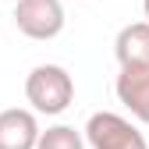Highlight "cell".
I'll list each match as a JSON object with an SVG mask.
<instances>
[{
  "label": "cell",
  "mask_w": 149,
  "mask_h": 149,
  "mask_svg": "<svg viewBox=\"0 0 149 149\" xmlns=\"http://www.w3.org/2000/svg\"><path fill=\"white\" fill-rule=\"evenodd\" d=\"M25 100L36 114L57 117L74 100V78L64 64H36L25 78Z\"/></svg>",
  "instance_id": "6da1fadb"
},
{
  "label": "cell",
  "mask_w": 149,
  "mask_h": 149,
  "mask_svg": "<svg viewBox=\"0 0 149 149\" xmlns=\"http://www.w3.org/2000/svg\"><path fill=\"white\" fill-rule=\"evenodd\" d=\"M85 142L92 149H149L146 135L114 110H96L85 121Z\"/></svg>",
  "instance_id": "7a4b0ae2"
},
{
  "label": "cell",
  "mask_w": 149,
  "mask_h": 149,
  "mask_svg": "<svg viewBox=\"0 0 149 149\" xmlns=\"http://www.w3.org/2000/svg\"><path fill=\"white\" fill-rule=\"evenodd\" d=\"M14 25L22 36L29 39H57L68 25V14H64V4L61 0H18L14 4Z\"/></svg>",
  "instance_id": "3957f363"
},
{
  "label": "cell",
  "mask_w": 149,
  "mask_h": 149,
  "mask_svg": "<svg viewBox=\"0 0 149 149\" xmlns=\"http://www.w3.org/2000/svg\"><path fill=\"white\" fill-rule=\"evenodd\" d=\"M114 92L121 107L132 114L135 121L149 124V64H135V68H121Z\"/></svg>",
  "instance_id": "277c9868"
},
{
  "label": "cell",
  "mask_w": 149,
  "mask_h": 149,
  "mask_svg": "<svg viewBox=\"0 0 149 149\" xmlns=\"http://www.w3.org/2000/svg\"><path fill=\"white\" fill-rule=\"evenodd\" d=\"M39 121L36 110L7 107L0 110V149H36L39 146Z\"/></svg>",
  "instance_id": "5b68a950"
},
{
  "label": "cell",
  "mask_w": 149,
  "mask_h": 149,
  "mask_svg": "<svg viewBox=\"0 0 149 149\" xmlns=\"http://www.w3.org/2000/svg\"><path fill=\"white\" fill-rule=\"evenodd\" d=\"M114 57L121 68L149 64V22H132L117 32L114 39Z\"/></svg>",
  "instance_id": "8992f818"
},
{
  "label": "cell",
  "mask_w": 149,
  "mask_h": 149,
  "mask_svg": "<svg viewBox=\"0 0 149 149\" xmlns=\"http://www.w3.org/2000/svg\"><path fill=\"white\" fill-rule=\"evenodd\" d=\"M36 149H85V139L71 124H53L46 132H39V146Z\"/></svg>",
  "instance_id": "52a82bcc"
},
{
  "label": "cell",
  "mask_w": 149,
  "mask_h": 149,
  "mask_svg": "<svg viewBox=\"0 0 149 149\" xmlns=\"http://www.w3.org/2000/svg\"><path fill=\"white\" fill-rule=\"evenodd\" d=\"M142 14H146V22H149V0H142Z\"/></svg>",
  "instance_id": "ba28073f"
}]
</instances>
